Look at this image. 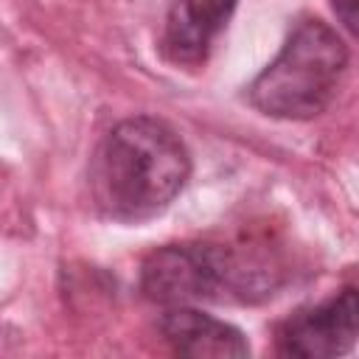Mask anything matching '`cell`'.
Masks as SVG:
<instances>
[{
    "instance_id": "cell-1",
    "label": "cell",
    "mask_w": 359,
    "mask_h": 359,
    "mask_svg": "<svg viewBox=\"0 0 359 359\" xmlns=\"http://www.w3.org/2000/svg\"><path fill=\"white\" fill-rule=\"evenodd\" d=\"M188 174L191 157L180 135L146 115L112 126L90 171L98 208L118 222H143L163 213Z\"/></svg>"
},
{
    "instance_id": "cell-7",
    "label": "cell",
    "mask_w": 359,
    "mask_h": 359,
    "mask_svg": "<svg viewBox=\"0 0 359 359\" xmlns=\"http://www.w3.org/2000/svg\"><path fill=\"white\" fill-rule=\"evenodd\" d=\"M331 8L337 11L339 22L353 34L356 31V8H359V0H331Z\"/></svg>"
},
{
    "instance_id": "cell-5",
    "label": "cell",
    "mask_w": 359,
    "mask_h": 359,
    "mask_svg": "<svg viewBox=\"0 0 359 359\" xmlns=\"http://www.w3.org/2000/svg\"><path fill=\"white\" fill-rule=\"evenodd\" d=\"M238 0H174L163 28V53L177 65L208 59Z\"/></svg>"
},
{
    "instance_id": "cell-4",
    "label": "cell",
    "mask_w": 359,
    "mask_h": 359,
    "mask_svg": "<svg viewBox=\"0 0 359 359\" xmlns=\"http://www.w3.org/2000/svg\"><path fill=\"white\" fill-rule=\"evenodd\" d=\"M359 320L356 289L348 286L320 306L300 309L278 331V348L297 359H325L353 348Z\"/></svg>"
},
{
    "instance_id": "cell-6",
    "label": "cell",
    "mask_w": 359,
    "mask_h": 359,
    "mask_svg": "<svg viewBox=\"0 0 359 359\" xmlns=\"http://www.w3.org/2000/svg\"><path fill=\"white\" fill-rule=\"evenodd\" d=\"M160 334L174 353L191 359H238L250 353L244 334L194 306H171L160 317Z\"/></svg>"
},
{
    "instance_id": "cell-2",
    "label": "cell",
    "mask_w": 359,
    "mask_h": 359,
    "mask_svg": "<svg viewBox=\"0 0 359 359\" xmlns=\"http://www.w3.org/2000/svg\"><path fill=\"white\" fill-rule=\"evenodd\" d=\"M348 67V45L323 20H303L280 53L250 84V104L283 121H309L328 109Z\"/></svg>"
},
{
    "instance_id": "cell-3",
    "label": "cell",
    "mask_w": 359,
    "mask_h": 359,
    "mask_svg": "<svg viewBox=\"0 0 359 359\" xmlns=\"http://www.w3.org/2000/svg\"><path fill=\"white\" fill-rule=\"evenodd\" d=\"M238 286L236 261L213 244H168L154 250L140 269V289L165 309L222 300Z\"/></svg>"
}]
</instances>
